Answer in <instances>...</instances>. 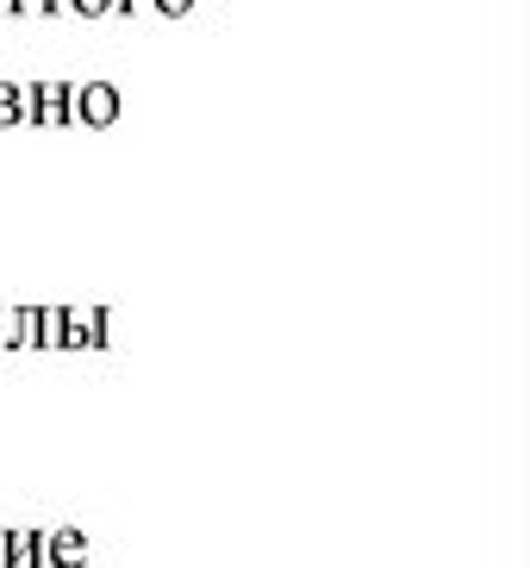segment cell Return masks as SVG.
<instances>
[{"mask_svg": "<svg viewBox=\"0 0 530 568\" xmlns=\"http://www.w3.org/2000/svg\"><path fill=\"white\" fill-rule=\"evenodd\" d=\"M132 7H137V0H113V13H132Z\"/></svg>", "mask_w": 530, "mask_h": 568, "instance_id": "7c38bea8", "label": "cell"}, {"mask_svg": "<svg viewBox=\"0 0 530 568\" xmlns=\"http://www.w3.org/2000/svg\"><path fill=\"white\" fill-rule=\"evenodd\" d=\"M32 351H63V306H32Z\"/></svg>", "mask_w": 530, "mask_h": 568, "instance_id": "52a82bcc", "label": "cell"}, {"mask_svg": "<svg viewBox=\"0 0 530 568\" xmlns=\"http://www.w3.org/2000/svg\"><path fill=\"white\" fill-rule=\"evenodd\" d=\"M106 306H63V351H106Z\"/></svg>", "mask_w": 530, "mask_h": 568, "instance_id": "7a4b0ae2", "label": "cell"}, {"mask_svg": "<svg viewBox=\"0 0 530 568\" xmlns=\"http://www.w3.org/2000/svg\"><path fill=\"white\" fill-rule=\"evenodd\" d=\"M187 7H194V0H156V13H163V19H182Z\"/></svg>", "mask_w": 530, "mask_h": 568, "instance_id": "30bf717a", "label": "cell"}, {"mask_svg": "<svg viewBox=\"0 0 530 568\" xmlns=\"http://www.w3.org/2000/svg\"><path fill=\"white\" fill-rule=\"evenodd\" d=\"M50 13H69V0H50Z\"/></svg>", "mask_w": 530, "mask_h": 568, "instance_id": "4fadbf2b", "label": "cell"}, {"mask_svg": "<svg viewBox=\"0 0 530 568\" xmlns=\"http://www.w3.org/2000/svg\"><path fill=\"white\" fill-rule=\"evenodd\" d=\"M119 88L113 82H69V125H113Z\"/></svg>", "mask_w": 530, "mask_h": 568, "instance_id": "6da1fadb", "label": "cell"}, {"mask_svg": "<svg viewBox=\"0 0 530 568\" xmlns=\"http://www.w3.org/2000/svg\"><path fill=\"white\" fill-rule=\"evenodd\" d=\"M7 568H44V531H7Z\"/></svg>", "mask_w": 530, "mask_h": 568, "instance_id": "8992f818", "label": "cell"}, {"mask_svg": "<svg viewBox=\"0 0 530 568\" xmlns=\"http://www.w3.org/2000/svg\"><path fill=\"white\" fill-rule=\"evenodd\" d=\"M26 119H32V125H69V82H32L26 88Z\"/></svg>", "mask_w": 530, "mask_h": 568, "instance_id": "3957f363", "label": "cell"}, {"mask_svg": "<svg viewBox=\"0 0 530 568\" xmlns=\"http://www.w3.org/2000/svg\"><path fill=\"white\" fill-rule=\"evenodd\" d=\"M88 537L82 531H44V568H82Z\"/></svg>", "mask_w": 530, "mask_h": 568, "instance_id": "277c9868", "label": "cell"}, {"mask_svg": "<svg viewBox=\"0 0 530 568\" xmlns=\"http://www.w3.org/2000/svg\"><path fill=\"white\" fill-rule=\"evenodd\" d=\"M13 13H32V19H44V13H50V0H13Z\"/></svg>", "mask_w": 530, "mask_h": 568, "instance_id": "8fae6325", "label": "cell"}, {"mask_svg": "<svg viewBox=\"0 0 530 568\" xmlns=\"http://www.w3.org/2000/svg\"><path fill=\"white\" fill-rule=\"evenodd\" d=\"M0 13H13V0H0Z\"/></svg>", "mask_w": 530, "mask_h": 568, "instance_id": "5bb4252c", "label": "cell"}, {"mask_svg": "<svg viewBox=\"0 0 530 568\" xmlns=\"http://www.w3.org/2000/svg\"><path fill=\"white\" fill-rule=\"evenodd\" d=\"M69 13H82V19H106V13H113V0H69Z\"/></svg>", "mask_w": 530, "mask_h": 568, "instance_id": "9c48e42d", "label": "cell"}, {"mask_svg": "<svg viewBox=\"0 0 530 568\" xmlns=\"http://www.w3.org/2000/svg\"><path fill=\"white\" fill-rule=\"evenodd\" d=\"M19 119H26V88L0 82V125H19Z\"/></svg>", "mask_w": 530, "mask_h": 568, "instance_id": "ba28073f", "label": "cell"}, {"mask_svg": "<svg viewBox=\"0 0 530 568\" xmlns=\"http://www.w3.org/2000/svg\"><path fill=\"white\" fill-rule=\"evenodd\" d=\"M0 351H32V306L0 301Z\"/></svg>", "mask_w": 530, "mask_h": 568, "instance_id": "5b68a950", "label": "cell"}]
</instances>
